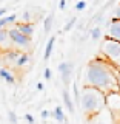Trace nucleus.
Here are the masks:
<instances>
[{"label": "nucleus", "mask_w": 120, "mask_h": 124, "mask_svg": "<svg viewBox=\"0 0 120 124\" xmlns=\"http://www.w3.org/2000/svg\"><path fill=\"white\" fill-rule=\"evenodd\" d=\"M86 84L88 87H94L102 93H113L117 90V76L113 68L103 61H91L86 67Z\"/></svg>", "instance_id": "nucleus-1"}, {"label": "nucleus", "mask_w": 120, "mask_h": 124, "mask_svg": "<svg viewBox=\"0 0 120 124\" xmlns=\"http://www.w3.org/2000/svg\"><path fill=\"white\" fill-rule=\"evenodd\" d=\"M79 104L85 112V115H97L105 108V93L94 87H83L79 98Z\"/></svg>", "instance_id": "nucleus-2"}, {"label": "nucleus", "mask_w": 120, "mask_h": 124, "mask_svg": "<svg viewBox=\"0 0 120 124\" xmlns=\"http://www.w3.org/2000/svg\"><path fill=\"white\" fill-rule=\"evenodd\" d=\"M102 53L114 64H120V44L113 39H105L102 44Z\"/></svg>", "instance_id": "nucleus-3"}, {"label": "nucleus", "mask_w": 120, "mask_h": 124, "mask_svg": "<svg viewBox=\"0 0 120 124\" xmlns=\"http://www.w3.org/2000/svg\"><path fill=\"white\" fill-rule=\"evenodd\" d=\"M8 37H9L11 45H15V46H19V48H25V50H28L29 46H31V37L23 36V34H22V33H19V31L15 30V28L8 30Z\"/></svg>", "instance_id": "nucleus-4"}, {"label": "nucleus", "mask_w": 120, "mask_h": 124, "mask_svg": "<svg viewBox=\"0 0 120 124\" xmlns=\"http://www.w3.org/2000/svg\"><path fill=\"white\" fill-rule=\"evenodd\" d=\"M72 70H74V64L72 62H60L59 64V73H60V78L63 81V84L69 85V81H71V76H72Z\"/></svg>", "instance_id": "nucleus-5"}, {"label": "nucleus", "mask_w": 120, "mask_h": 124, "mask_svg": "<svg viewBox=\"0 0 120 124\" xmlns=\"http://www.w3.org/2000/svg\"><path fill=\"white\" fill-rule=\"evenodd\" d=\"M105 106H108V110L120 112V93L113 92L105 95Z\"/></svg>", "instance_id": "nucleus-6"}, {"label": "nucleus", "mask_w": 120, "mask_h": 124, "mask_svg": "<svg viewBox=\"0 0 120 124\" xmlns=\"http://www.w3.org/2000/svg\"><path fill=\"white\" fill-rule=\"evenodd\" d=\"M108 39H113L120 44V20H111L108 25Z\"/></svg>", "instance_id": "nucleus-7"}, {"label": "nucleus", "mask_w": 120, "mask_h": 124, "mask_svg": "<svg viewBox=\"0 0 120 124\" xmlns=\"http://www.w3.org/2000/svg\"><path fill=\"white\" fill-rule=\"evenodd\" d=\"M15 30L19 31V33H22L23 36H26V37H31L34 34V25L32 23H25V22H22V23H17V26H15Z\"/></svg>", "instance_id": "nucleus-8"}, {"label": "nucleus", "mask_w": 120, "mask_h": 124, "mask_svg": "<svg viewBox=\"0 0 120 124\" xmlns=\"http://www.w3.org/2000/svg\"><path fill=\"white\" fill-rule=\"evenodd\" d=\"M62 98H63V104H65V107L68 108V112H69V113H74V110H76L74 101L71 99V95H69L68 88H63V92H62Z\"/></svg>", "instance_id": "nucleus-9"}, {"label": "nucleus", "mask_w": 120, "mask_h": 124, "mask_svg": "<svg viewBox=\"0 0 120 124\" xmlns=\"http://www.w3.org/2000/svg\"><path fill=\"white\" fill-rule=\"evenodd\" d=\"M20 53H22V51L14 50V48L5 50V56H3V59H5L8 64H15V61H17V57L20 56Z\"/></svg>", "instance_id": "nucleus-10"}, {"label": "nucleus", "mask_w": 120, "mask_h": 124, "mask_svg": "<svg viewBox=\"0 0 120 124\" xmlns=\"http://www.w3.org/2000/svg\"><path fill=\"white\" fill-rule=\"evenodd\" d=\"M0 78H2V79L5 81L6 84H9V85L15 84V78H14V75L9 71V70H6V68H0Z\"/></svg>", "instance_id": "nucleus-11"}, {"label": "nucleus", "mask_w": 120, "mask_h": 124, "mask_svg": "<svg viewBox=\"0 0 120 124\" xmlns=\"http://www.w3.org/2000/svg\"><path fill=\"white\" fill-rule=\"evenodd\" d=\"M54 44H56V36H51L48 40V44H46V48H45V54H43V59L48 61L49 57H51L52 54V50H54Z\"/></svg>", "instance_id": "nucleus-12"}, {"label": "nucleus", "mask_w": 120, "mask_h": 124, "mask_svg": "<svg viewBox=\"0 0 120 124\" xmlns=\"http://www.w3.org/2000/svg\"><path fill=\"white\" fill-rule=\"evenodd\" d=\"M29 54L28 53H20V56H19L17 57V61H15V67H17V68H23V67H25V65H28L29 64Z\"/></svg>", "instance_id": "nucleus-13"}, {"label": "nucleus", "mask_w": 120, "mask_h": 124, "mask_svg": "<svg viewBox=\"0 0 120 124\" xmlns=\"http://www.w3.org/2000/svg\"><path fill=\"white\" fill-rule=\"evenodd\" d=\"M51 116L56 119L57 123H63L65 121V112H63V108H62V106H57L56 108H54V112L51 113Z\"/></svg>", "instance_id": "nucleus-14"}, {"label": "nucleus", "mask_w": 120, "mask_h": 124, "mask_svg": "<svg viewBox=\"0 0 120 124\" xmlns=\"http://www.w3.org/2000/svg\"><path fill=\"white\" fill-rule=\"evenodd\" d=\"M17 20V16L15 14H11V16H6V17H2L0 19V30H5V26L8 23H14Z\"/></svg>", "instance_id": "nucleus-15"}, {"label": "nucleus", "mask_w": 120, "mask_h": 124, "mask_svg": "<svg viewBox=\"0 0 120 124\" xmlns=\"http://www.w3.org/2000/svg\"><path fill=\"white\" fill-rule=\"evenodd\" d=\"M52 22H54V14H49V16L45 17V20H43V31L45 33H49V31H51Z\"/></svg>", "instance_id": "nucleus-16"}, {"label": "nucleus", "mask_w": 120, "mask_h": 124, "mask_svg": "<svg viewBox=\"0 0 120 124\" xmlns=\"http://www.w3.org/2000/svg\"><path fill=\"white\" fill-rule=\"evenodd\" d=\"M94 116H95L97 119H95L92 124H113V116H111V115L108 116V119H103V118H102V112H100V113H97V115H94Z\"/></svg>", "instance_id": "nucleus-17"}, {"label": "nucleus", "mask_w": 120, "mask_h": 124, "mask_svg": "<svg viewBox=\"0 0 120 124\" xmlns=\"http://www.w3.org/2000/svg\"><path fill=\"white\" fill-rule=\"evenodd\" d=\"M5 44H11L9 37H8V30H0V46H3Z\"/></svg>", "instance_id": "nucleus-18"}, {"label": "nucleus", "mask_w": 120, "mask_h": 124, "mask_svg": "<svg viewBox=\"0 0 120 124\" xmlns=\"http://www.w3.org/2000/svg\"><path fill=\"white\" fill-rule=\"evenodd\" d=\"M91 37H92V40H99L102 37V28L100 26H94L91 30Z\"/></svg>", "instance_id": "nucleus-19"}, {"label": "nucleus", "mask_w": 120, "mask_h": 124, "mask_svg": "<svg viewBox=\"0 0 120 124\" xmlns=\"http://www.w3.org/2000/svg\"><path fill=\"white\" fill-rule=\"evenodd\" d=\"M76 22H77V17H71V19H69V22L63 26V31H69V30L72 28V26H74V23H76Z\"/></svg>", "instance_id": "nucleus-20"}, {"label": "nucleus", "mask_w": 120, "mask_h": 124, "mask_svg": "<svg viewBox=\"0 0 120 124\" xmlns=\"http://www.w3.org/2000/svg\"><path fill=\"white\" fill-rule=\"evenodd\" d=\"M8 118H9V121L13 124H17L19 119H17V115H15V112H8Z\"/></svg>", "instance_id": "nucleus-21"}, {"label": "nucleus", "mask_w": 120, "mask_h": 124, "mask_svg": "<svg viewBox=\"0 0 120 124\" xmlns=\"http://www.w3.org/2000/svg\"><path fill=\"white\" fill-rule=\"evenodd\" d=\"M113 20H120V3H119V6L113 11Z\"/></svg>", "instance_id": "nucleus-22"}, {"label": "nucleus", "mask_w": 120, "mask_h": 124, "mask_svg": "<svg viewBox=\"0 0 120 124\" xmlns=\"http://www.w3.org/2000/svg\"><path fill=\"white\" fill-rule=\"evenodd\" d=\"M72 90H74V101L79 104V98H80V93H79V88H77V84H72Z\"/></svg>", "instance_id": "nucleus-23"}, {"label": "nucleus", "mask_w": 120, "mask_h": 124, "mask_svg": "<svg viewBox=\"0 0 120 124\" xmlns=\"http://www.w3.org/2000/svg\"><path fill=\"white\" fill-rule=\"evenodd\" d=\"M85 8H86V2H83V0H82V2H77V3H76V9H77V11H83Z\"/></svg>", "instance_id": "nucleus-24"}, {"label": "nucleus", "mask_w": 120, "mask_h": 124, "mask_svg": "<svg viewBox=\"0 0 120 124\" xmlns=\"http://www.w3.org/2000/svg\"><path fill=\"white\" fill-rule=\"evenodd\" d=\"M43 76H45V79H46V81H49V79H51V78H52V71H51V68H45Z\"/></svg>", "instance_id": "nucleus-25"}, {"label": "nucleus", "mask_w": 120, "mask_h": 124, "mask_svg": "<svg viewBox=\"0 0 120 124\" xmlns=\"http://www.w3.org/2000/svg\"><path fill=\"white\" fill-rule=\"evenodd\" d=\"M25 119H26L29 124H34V123H36V121H34V116L31 115V113H26V115H25Z\"/></svg>", "instance_id": "nucleus-26"}, {"label": "nucleus", "mask_w": 120, "mask_h": 124, "mask_svg": "<svg viewBox=\"0 0 120 124\" xmlns=\"http://www.w3.org/2000/svg\"><path fill=\"white\" fill-rule=\"evenodd\" d=\"M49 115H51V113H49L48 110H43V112H42V118H43V119H46V118H48Z\"/></svg>", "instance_id": "nucleus-27"}, {"label": "nucleus", "mask_w": 120, "mask_h": 124, "mask_svg": "<svg viewBox=\"0 0 120 124\" xmlns=\"http://www.w3.org/2000/svg\"><path fill=\"white\" fill-rule=\"evenodd\" d=\"M6 8H0V19H2V17H5V13H6Z\"/></svg>", "instance_id": "nucleus-28"}, {"label": "nucleus", "mask_w": 120, "mask_h": 124, "mask_svg": "<svg viewBox=\"0 0 120 124\" xmlns=\"http://www.w3.org/2000/svg\"><path fill=\"white\" fill-rule=\"evenodd\" d=\"M65 6H66V2H65V0H62V2L59 3V8H60V9H63Z\"/></svg>", "instance_id": "nucleus-29"}, {"label": "nucleus", "mask_w": 120, "mask_h": 124, "mask_svg": "<svg viewBox=\"0 0 120 124\" xmlns=\"http://www.w3.org/2000/svg\"><path fill=\"white\" fill-rule=\"evenodd\" d=\"M37 90H38V92L43 90V84H42V82H38V84H37Z\"/></svg>", "instance_id": "nucleus-30"}]
</instances>
